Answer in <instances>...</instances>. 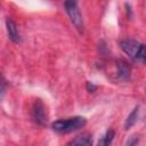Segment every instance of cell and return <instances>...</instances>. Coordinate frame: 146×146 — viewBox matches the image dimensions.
<instances>
[{"mask_svg": "<svg viewBox=\"0 0 146 146\" xmlns=\"http://www.w3.org/2000/svg\"><path fill=\"white\" fill-rule=\"evenodd\" d=\"M121 49L135 62L145 63L146 59V51H145V44L140 43L133 39H124L120 42Z\"/></svg>", "mask_w": 146, "mask_h": 146, "instance_id": "cell-1", "label": "cell"}, {"mask_svg": "<svg viewBox=\"0 0 146 146\" xmlns=\"http://www.w3.org/2000/svg\"><path fill=\"white\" fill-rule=\"evenodd\" d=\"M87 123V120L82 116H73L68 119H60L51 123V128L54 131L59 133H68L75 130L83 128Z\"/></svg>", "mask_w": 146, "mask_h": 146, "instance_id": "cell-2", "label": "cell"}, {"mask_svg": "<svg viewBox=\"0 0 146 146\" xmlns=\"http://www.w3.org/2000/svg\"><path fill=\"white\" fill-rule=\"evenodd\" d=\"M64 6H65V10L72 24L75 26V29L80 33H82L83 32V19H82V14L80 11V8L78 6V0H65Z\"/></svg>", "mask_w": 146, "mask_h": 146, "instance_id": "cell-3", "label": "cell"}, {"mask_svg": "<svg viewBox=\"0 0 146 146\" xmlns=\"http://www.w3.org/2000/svg\"><path fill=\"white\" fill-rule=\"evenodd\" d=\"M31 115H32L33 121L36 124H39L41 127L46 125V123H47V111H46V107H44L43 103L40 99H36L34 102Z\"/></svg>", "mask_w": 146, "mask_h": 146, "instance_id": "cell-4", "label": "cell"}, {"mask_svg": "<svg viewBox=\"0 0 146 146\" xmlns=\"http://www.w3.org/2000/svg\"><path fill=\"white\" fill-rule=\"evenodd\" d=\"M115 68H116V78L122 81H127L130 78V66L122 59H117L115 62Z\"/></svg>", "mask_w": 146, "mask_h": 146, "instance_id": "cell-5", "label": "cell"}, {"mask_svg": "<svg viewBox=\"0 0 146 146\" xmlns=\"http://www.w3.org/2000/svg\"><path fill=\"white\" fill-rule=\"evenodd\" d=\"M6 27H7V33H8L9 39H10L13 42L18 43V42L21 41V35H19L18 27H17L16 23H15L11 18H7V19H6Z\"/></svg>", "mask_w": 146, "mask_h": 146, "instance_id": "cell-6", "label": "cell"}, {"mask_svg": "<svg viewBox=\"0 0 146 146\" xmlns=\"http://www.w3.org/2000/svg\"><path fill=\"white\" fill-rule=\"evenodd\" d=\"M91 144H92V136L87 132L76 136L74 139L67 143V145H76V146H89Z\"/></svg>", "mask_w": 146, "mask_h": 146, "instance_id": "cell-7", "label": "cell"}, {"mask_svg": "<svg viewBox=\"0 0 146 146\" xmlns=\"http://www.w3.org/2000/svg\"><path fill=\"white\" fill-rule=\"evenodd\" d=\"M138 114H139V106H136L125 120V123H124V129L125 130H128L132 125H135V123L137 122V119H138Z\"/></svg>", "mask_w": 146, "mask_h": 146, "instance_id": "cell-8", "label": "cell"}, {"mask_svg": "<svg viewBox=\"0 0 146 146\" xmlns=\"http://www.w3.org/2000/svg\"><path fill=\"white\" fill-rule=\"evenodd\" d=\"M114 136H115L114 130H112V129L107 130L106 133L102 137V139H99L98 145H100V146H107V145L112 144V141H113V139H114Z\"/></svg>", "mask_w": 146, "mask_h": 146, "instance_id": "cell-9", "label": "cell"}, {"mask_svg": "<svg viewBox=\"0 0 146 146\" xmlns=\"http://www.w3.org/2000/svg\"><path fill=\"white\" fill-rule=\"evenodd\" d=\"M6 88H7L6 80H5V79H3V76L0 74V98L5 95V92H6Z\"/></svg>", "mask_w": 146, "mask_h": 146, "instance_id": "cell-10", "label": "cell"}, {"mask_svg": "<svg viewBox=\"0 0 146 146\" xmlns=\"http://www.w3.org/2000/svg\"><path fill=\"white\" fill-rule=\"evenodd\" d=\"M86 88H87V90H88L89 92H95V91L97 90V86H95V84L91 83V82H87Z\"/></svg>", "mask_w": 146, "mask_h": 146, "instance_id": "cell-11", "label": "cell"}, {"mask_svg": "<svg viewBox=\"0 0 146 146\" xmlns=\"http://www.w3.org/2000/svg\"><path fill=\"white\" fill-rule=\"evenodd\" d=\"M138 143H139V139H138V138H132V139L128 140V141L125 143V145H127V146H131V145H137Z\"/></svg>", "mask_w": 146, "mask_h": 146, "instance_id": "cell-12", "label": "cell"}]
</instances>
